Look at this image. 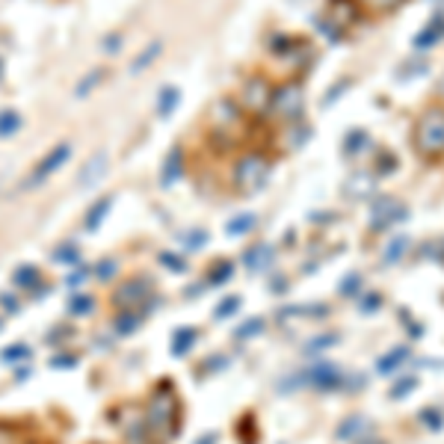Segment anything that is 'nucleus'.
<instances>
[{"label":"nucleus","instance_id":"f257e3e1","mask_svg":"<svg viewBox=\"0 0 444 444\" xmlns=\"http://www.w3.org/2000/svg\"><path fill=\"white\" fill-rule=\"evenodd\" d=\"M414 148L423 157L444 154V107H430L414 125Z\"/></svg>","mask_w":444,"mask_h":444},{"label":"nucleus","instance_id":"f03ea898","mask_svg":"<svg viewBox=\"0 0 444 444\" xmlns=\"http://www.w3.org/2000/svg\"><path fill=\"white\" fill-rule=\"evenodd\" d=\"M267 172H270L267 157H261L252 151V154H243L237 160V166H234V184H237L240 193H255L264 181H267Z\"/></svg>","mask_w":444,"mask_h":444},{"label":"nucleus","instance_id":"7ed1b4c3","mask_svg":"<svg viewBox=\"0 0 444 444\" xmlns=\"http://www.w3.org/2000/svg\"><path fill=\"white\" fill-rule=\"evenodd\" d=\"M302 104H305V98H302V86L296 80L285 83L279 92H272V101H270V110L276 113L279 119H299L302 116Z\"/></svg>","mask_w":444,"mask_h":444},{"label":"nucleus","instance_id":"20e7f679","mask_svg":"<svg viewBox=\"0 0 444 444\" xmlns=\"http://www.w3.org/2000/svg\"><path fill=\"white\" fill-rule=\"evenodd\" d=\"M270 101H272V89H270V83L264 80V78H252L246 86H243V95H240V104L246 110L252 113H264L270 107Z\"/></svg>","mask_w":444,"mask_h":444},{"label":"nucleus","instance_id":"39448f33","mask_svg":"<svg viewBox=\"0 0 444 444\" xmlns=\"http://www.w3.org/2000/svg\"><path fill=\"white\" fill-rule=\"evenodd\" d=\"M69 151H71L69 145H60V148H54L51 154L45 157L42 163L33 169V181H30V184H39V181H45V178H48L51 172H56V169H60V166L65 163V157H69Z\"/></svg>","mask_w":444,"mask_h":444},{"label":"nucleus","instance_id":"423d86ee","mask_svg":"<svg viewBox=\"0 0 444 444\" xmlns=\"http://www.w3.org/2000/svg\"><path fill=\"white\" fill-rule=\"evenodd\" d=\"M400 216H406V207H400L394 198H382L373 211V229H385V225H391Z\"/></svg>","mask_w":444,"mask_h":444},{"label":"nucleus","instance_id":"0eeeda50","mask_svg":"<svg viewBox=\"0 0 444 444\" xmlns=\"http://www.w3.org/2000/svg\"><path fill=\"white\" fill-rule=\"evenodd\" d=\"M441 36H444V21H441V18H436V21H432L430 27H423V33L418 36V39H414V45H418V48H423V45H427V48H430V45H436L441 39Z\"/></svg>","mask_w":444,"mask_h":444},{"label":"nucleus","instance_id":"6e6552de","mask_svg":"<svg viewBox=\"0 0 444 444\" xmlns=\"http://www.w3.org/2000/svg\"><path fill=\"white\" fill-rule=\"evenodd\" d=\"M104 166H107V154H98V157H92L89 163L83 166V172H80V178H78V181H80V184H89L92 178H101Z\"/></svg>","mask_w":444,"mask_h":444},{"label":"nucleus","instance_id":"1a4fd4ad","mask_svg":"<svg viewBox=\"0 0 444 444\" xmlns=\"http://www.w3.org/2000/svg\"><path fill=\"white\" fill-rule=\"evenodd\" d=\"M406 355H409V349H406V347H397L394 353H388V355H385V358H379V373H391L394 367L400 364V362H403Z\"/></svg>","mask_w":444,"mask_h":444},{"label":"nucleus","instance_id":"9d476101","mask_svg":"<svg viewBox=\"0 0 444 444\" xmlns=\"http://www.w3.org/2000/svg\"><path fill=\"white\" fill-rule=\"evenodd\" d=\"M18 125H21V119H18V113H3V116H0V134H3V137L15 134Z\"/></svg>","mask_w":444,"mask_h":444},{"label":"nucleus","instance_id":"9b49d317","mask_svg":"<svg viewBox=\"0 0 444 444\" xmlns=\"http://www.w3.org/2000/svg\"><path fill=\"white\" fill-rule=\"evenodd\" d=\"M421 421L427 423L430 430H439V427H441V412H439V409H423V412H421Z\"/></svg>","mask_w":444,"mask_h":444},{"label":"nucleus","instance_id":"f8f14e48","mask_svg":"<svg viewBox=\"0 0 444 444\" xmlns=\"http://www.w3.org/2000/svg\"><path fill=\"white\" fill-rule=\"evenodd\" d=\"M403 252H406V240L400 237V240H394V243H391V246H388V252H385V261H388V264H391V261H397V258H400V255H403Z\"/></svg>","mask_w":444,"mask_h":444},{"label":"nucleus","instance_id":"ddd939ff","mask_svg":"<svg viewBox=\"0 0 444 444\" xmlns=\"http://www.w3.org/2000/svg\"><path fill=\"white\" fill-rule=\"evenodd\" d=\"M358 427H362V418H349L341 427V432H338V439H349V432H355Z\"/></svg>","mask_w":444,"mask_h":444},{"label":"nucleus","instance_id":"4468645a","mask_svg":"<svg viewBox=\"0 0 444 444\" xmlns=\"http://www.w3.org/2000/svg\"><path fill=\"white\" fill-rule=\"evenodd\" d=\"M157 51H160V42H154V45H151V51L143 56V60H137V62H134V71H139V69H143V65H148L151 60H154V54H157Z\"/></svg>","mask_w":444,"mask_h":444},{"label":"nucleus","instance_id":"2eb2a0df","mask_svg":"<svg viewBox=\"0 0 444 444\" xmlns=\"http://www.w3.org/2000/svg\"><path fill=\"white\" fill-rule=\"evenodd\" d=\"M414 385H418L414 379H406V382H400V385H397V388L391 391V397H406V394H409V391L414 388Z\"/></svg>","mask_w":444,"mask_h":444},{"label":"nucleus","instance_id":"dca6fc26","mask_svg":"<svg viewBox=\"0 0 444 444\" xmlns=\"http://www.w3.org/2000/svg\"><path fill=\"white\" fill-rule=\"evenodd\" d=\"M367 3H373V6H379V9H394L397 3H403V0H367Z\"/></svg>","mask_w":444,"mask_h":444},{"label":"nucleus","instance_id":"f3484780","mask_svg":"<svg viewBox=\"0 0 444 444\" xmlns=\"http://www.w3.org/2000/svg\"><path fill=\"white\" fill-rule=\"evenodd\" d=\"M376 305H382V296H379V294H373V296L364 299V311H371V308H376Z\"/></svg>","mask_w":444,"mask_h":444}]
</instances>
